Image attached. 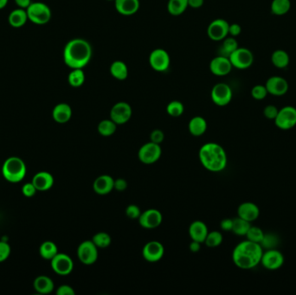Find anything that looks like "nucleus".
<instances>
[{"label":"nucleus","instance_id":"4c0bfd02","mask_svg":"<svg viewBox=\"0 0 296 295\" xmlns=\"http://www.w3.org/2000/svg\"><path fill=\"white\" fill-rule=\"evenodd\" d=\"M92 241L98 249L104 250L110 246L112 240H111V236L106 232H98L92 238Z\"/></svg>","mask_w":296,"mask_h":295},{"label":"nucleus","instance_id":"f3484780","mask_svg":"<svg viewBox=\"0 0 296 295\" xmlns=\"http://www.w3.org/2000/svg\"><path fill=\"white\" fill-rule=\"evenodd\" d=\"M165 248L158 241H148L143 247L142 256L148 262H157L163 258Z\"/></svg>","mask_w":296,"mask_h":295},{"label":"nucleus","instance_id":"c9c22d12","mask_svg":"<svg viewBox=\"0 0 296 295\" xmlns=\"http://www.w3.org/2000/svg\"><path fill=\"white\" fill-rule=\"evenodd\" d=\"M116 129H117V124L114 122L111 119L101 121L97 127L98 133L104 137L112 136L116 132Z\"/></svg>","mask_w":296,"mask_h":295},{"label":"nucleus","instance_id":"7c9ffc66","mask_svg":"<svg viewBox=\"0 0 296 295\" xmlns=\"http://www.w3.org/2000/svg\"><path fill=\"white\" fill-rule=\"evenodd\" d=\"M58 252V246L52 241H46L41 244L39 248L40 256L44 260L52 261Z\"/></svg>","mask_w":296,"mask_h":295},{"label":"nucleus","instance_id":"f8f14e48","mask_svg":"<svg viewBox=\"0 0 296 295\" xmlns=\"http://www.w3.org/2000/svg\"><path fill=\"white\" fill-rule=\"evenodd\" d=\"M284 261L283 254L276 249H272L263 252L261 263L268 270L275 271L283 266Z\"/></svg>","mask_w":296,"mask_h":295},{"label":"nucleus","instance_id":"a878e982","mask_svg":"<svg viewBox=\"0 0 296 295\" xmlns=\"http://www.w3.org/2000/svg\"><path fill=\"white\" fill-rule=\"evenodd\" d=\"M34 288L41 294H48L53 292L55 288L54 282L51 278L45 275H40L34 280Z\"/></svg>","mask_w":296,"mask_h":295},{"label":"nucleus","instance_id":"79ce46f5","mask_svg":"<svg viewBox=\"0 0 296 295\" xmlns=\"http://www.w3.org/2000/svg\"><path fill=\"white\" fill-rule=\"evenodd\" d=\"M264 234L265 233L259 227L251 226V228L249 229L245 236L247 237V240L249 241H254V242L260 244L261 241H263Z\"/></svg>","mask_w":296,"mask_h":295},{"label":"nucleus","instance_id":"3c124183","mask_svg":"<svg viewBox=\"0 0 296 295\" xmlns=\"http://www.w3.org/2000/svg\"><path fill=\"white\" fill-rule=\"evenodd\" d=\"M127 180L124 178H117L115 179V184H114V189L117 190V191H124L127 190Z\"/></svg>","mask_w":296,"mask_h":295},{"label":"nucleus","instance_id":"f704fd0d","mask_svg":"<svg viewBox=\"0 0 296 295\" xmlns=\"http://www.w3.org/2000/svg\"><path fill=\"white\" fill-rule=\"evenodd\" d=\"M251 223L248 221L242 219L241 217H236L233 218V226L231 231L235 234V235H239V236H245L249 229L251 228Z\"/></svg>","mask_w":296,"mask_h":295},{"label":"nucleus","instance_id":"9d476101","mask_svg":"<svg viewBox=\"0 0 296 295\" xmlns=\"http://www.w3.org/2000/svg\"><path fill=\"white\" fill-rule=\"evenodd\" d=\"M233 93L231 87L224 82H219L212 87L211 97L212 102L219 107L227 106L232 100Z\"/></svg>","mask_w":296,"mask_h":295},{"label":"nucleus","instance_id":"13d9d810","mask_svg":"<svg viewBox=\"0 0 296 295\" xmlns=\"http://www.w3.org/2000/svg\"><path fill=\"white\" fill-rule=\"evenodd\" d=\"M8 4V0H0V10L4 9Z\"/></svg>","mask_w":296,"mask_h":295},{"label":"nucleus","instance_id":"f257e3e1","mask_svg":"<svg viewBox=\"0 0 296 295\" xmlns=\"http://www.w3.org/2000/svg\"><path fill=\"white\" fill-rule=\"evenodd\" d=\"M93 50L90 43L82 38H75L67 42L64 50V61L70 69H83L90 62Z\"/></svg>","mask_w":296,"mask_h":295},{"label":"nucleus","instance_id":"6e6552de","mask_svg":"<svg viewBox=\"0 0 296 295\" xmlns=\"http://www.w3.org/2000/svg\"><path fill=\"white\" fill-rule=\"evenodd\" d=\"M162 154L161 146L154 142H148L139 148L138 158L145 165H152L160 160Z\"/></svg>","mask_w":296,"mask_h":295},{"label":"nucleus","instance_id":"4d7b16f0","mask_svg":"<svg viewBox=\"0 0 296 295\" xmlns=\"http://www.w3.org/2000/svg\"><path fill=\"white\" fill-rule=\"evenodd\" d=\"M15 3L19 8L26 10L30 6L31 0H15Z\"/></svg>","mask_w":296,"mask_h":295},{"label":"nucleus","instance_id":"20e7f679","mask_svg":"<svg viewBox=\"0 0 296 295\" xmlns=\"http://www.w3.org/2000/svg\"><path fill=\"white\" fill-rule=\"evenodd\" d=\"M4 178L11 183H18L26 175V166L18 157H10L2 166Z\"/></svg>","mask_w":296,"mask_h":295},{"label":"nucleus","instance_id":"cd10ccee","mask_svg":"<svg viewBox=\"0 0 296 295\" xmlns=\"http://www.w3.org/2000/svg\"><path fill=\"white\" fill-rule=\"evenodd\" d=\"M8 21L12 27L20 28L24 26V24H26V22L28 21L26 10L18 8V9L12 11L10 13Z\"/></svg>","mask_w":296,"mask_h":295},{"label":"nucleus","instance_id":"412c9836","mask_svg":"<svg viewBox=\"0 0 296 295\" xmlns=\"http://www.w3.org/2000/svg\"><path fill=\"white\" fill-rule=\"evenodd\" d=\"M115 179L109 175H101L94 180L93 189L99 195H107L114 190Z\"/></svg>","mask_w":296,"mask_h":295},{"label":"nucleus","instance_id":"473e14b6","mask_svg":"<svg viewBox=\"0 0 296 295\" xmlns=\"http://www.w3.org/2000/svg\"><path fill=\"white\" fill-rule=\"evenodd\" d=\"M223 41L224 42L220 48V56L230 58V55L238 48V42L233 36H227Z\"/></svg>","mask_w":296,"mask_h":295},{"label":"nucleus","instance_id":"864d4df0","mask_svg":"<svg viewBox=\"0 0 296 295\" xmlns=\"http://www.w3.org/2000/svg\"><path fill=\"white\" fill-rule=\"evenodd\" d=\"M221 229L224 231H231L233 226V219L231 218H224L221 221Z\"/></svg>","mask_w":296,"mask_h":295},{"label":"nucleus","instance_id":"72a5a7b5","mask_svg":"<svg viewBox=\"0 0 296 295\" xmlns=\"http://www.w3.org/2000/svg\"><path fill=\"white\" fill-rule=\"evenodd\" d=\"M188 6V0H169L167 10L171 15L179 16L185 12Z\"/></svg>","mask_w":296,"mask_h":295},{"label":"nucleus","instance_id":"a19ab883","mask_svg":"<svg viewBox=\"0 0 296 295\" xmlns=\"http://www.w3.org/2000/svg\"><path fill=\"white\" fill-rule=\"evenodd\" d=\"M184 104L178 101H172L166 107L167 114L172 117H179L184 114Z\"/></svg>","mask_w":296,"mask_h":295},{"label":"nucleus","instance_id":"a211bd4d","mask_svg":"<svg viewBox=\"0 0 296 295\" xmlns=\"http://www.w3.org/2000/svg\"><path fill=\"white\" fill-rule=\"evenodd\" d=\"M265 86H266L268 93L272 94L274 96L284 95L287 93L289 87L287 80L279 75H274L269 77L267 80Z\"/></svg>","mask_w":296,"mask_h":295},{"label":"nucleus","instance_id":"5fc2aeb1","mask_svg":"<svg viewBox=\"0 0 296 295\" xmlns=\"http://www.w3.org/2000/svg\"><path fill=\"white\" fill-rule=\"evenodd\" d=\"M189 249L192 253H198L201 249V242L191 240L190 245H189Z\"/></svg>","mask_w":296,"mask_h":295},{"label":"nucleus","instance_id":"2f4dec72","mask_svg":"<svg viewBox=\"0 0 296 295\" xmlns=\"http://www.w3.org/2000/svg\"><path fill=\"white\" fill-rule=\"evenodd\" d=\"M291 9L290 0H273L270 10L273 15H286Z\"/></svg>","mask_w":296,"mask_h":295},{"label":"nucleus","instance_id":"ddd939ff","mask_svg":"<svg viewBox=\"0 0 296 295\" xmlns=\"http://www.w3.org/2000/svg\"><path fill=\"white\" fill-rule=\"evenodd\" d=\"M51 264L53 271L62 276L69 275L74 268L72 259L70 258V256L64 253H58L51 261Z\"/></svg>","mask_w":296,"mask_h":295},{"label":"nucleus","instance_id":"603ef678","mask_svg":"<svg viewBox=\"0 0 296 295\" xmlns=\"http://www.w3.org/2000/svg\"><path fill=\"white\" fill-rule=\"evenodd\" d=\"M242 32V27L238 24H231L229 26V35L233 37L238 36Z\"/></svg>","mask_w":296,"mask_h":295},{"label":"nucleus","instance_id":"dca6fc26","mask_svg":"<svg viewBox=\"0 0 296 295\" xmlns=\"http://www.w3.org/2000/svg\"><path fill=\"white\" fill-rule=\"evenodd\" d=\"M138 220L139 225L144 229H154L158 228L162 223L163 216L156 209H149L141 212Z\"/></svg>","mask_w":296,"mask_h":295},{"label":"nucleus","instance_id":"ea45409f","mask_svg":"<svg viewBox=\"0 0 296 295\" xmlns=\"http://www.w3.org/2000/svg\"><path fill=\"white\" fill-rule=\"evenodd\" d=\"M223 240H224V236L220 232H209L208 235L206 236L205 243L208 248H217L220 246L221 243L223 242Z\"/></svg>","mask_w":296,"mask_h":295},{"label":"nucleus","instance_id":"e433bc0d","mask_svg":"<svg viewBox=\"0 0 296 295\" xmlns=\"http://www.w3.org/2000/svg\"><path fill=\"white\" fill-rule=\"evenodd\" d=\"M85 78L86 76L82 69H75L69 74L68 81L71 87H79L83 85Z\"/></svg>","mask_w":296,"mask_h":295},{"label":"nucleus","instance_id":"423d86ee","mask_svg":"<svg viewBox=\"0 0 296 295\" xmlns=\"http://www.w3.org/2000/svg\"><path fill=\"white\" fill-rule=\"evenodd\" d=\"M276 127L281 130L292 129L296 126V109L293 106H286L279 109L275 119Z\"/></svg>","mask_w":296,"mask_h":295},{"label":"nucleus","instance_id":"49530a36","mask_svg":"<svg viewBox=\"0 0 296 295\" xmlns=\"http://www.w3.org/2000/svg\"><path fill=\"white\" fill-rule=\"evenodd\" d=\"M279 109L275 105H268L263 109V115L264 116L269 119V120H274L278 115Z\"/></svg>","mask_w":296,"mask_h":295},{"label":"nucleus","instance_id":"4be33fe9","mask_svg":"<svg viewBox=\"0 0 296 295\" xmlns=\"http://www.w3.org/2000/svg\"><path fill=\"white\" fill-rule=\"evenodd\" d=\"M32 184L36 187V190L40 191H46L53 186L54 178L50 172H37L32 178Z\"/></svg>","mask_w":296,"mask_h":295},{"label":"nucleus","instance_id":"9b49d317","mask_svg":"<svg viewBox=\"0 0 296 295\" xmlns=\"http://www.w3.org/2000/svg\"><path fill=\"white\" fill-rule=\"evenodd\" d=\"M149 64L155 71L165 72L171 64L170 55L163 48H156L149 56Z\"/></svg>","mask_w":296,"mask_h":295},{"label":"nucleus","instance_id":"c756f323","mask_svg":"<svg viewBox=\"0 0 296 295\" xmlns=\"http://www.w3.org/2000/svg\"><path fill=\"white\" fill-rule=\"evenodd\" d=\"M110 73L114 78L119 81H123L128 76V68L124 62L115 61L110 66Z\"/></svg>","mask_w":296,"mask_h":295},{"label":"nucleus","instance_id":"2eb2a0df","mask_svg":"<svg viewBox=\"0 0 296 295\" xmlns=\"http://www.w3.org/2000/svg\"><path fill=\"white\" fill-rule=\"evenodd\" d=\"M230 24L222 18L215 19L209 24L207 35L213 41H222L229 35Z\"/></svg>","mask_w":296,"mask_h":295},{"label":"nucleus","instance_id":"aec40b11","mask_svg":"<svg viewBox=\"0 0 296 295\" xmlns=\"http://www.w3.org/2000/svg\"><path fill=\"white\" fill-rule=\"evenodd\" d=\"M237 215L242 219L252 223L257 220V218L260 216V209L254 203H242L238 206Z\"/></svg>","mask_w":296,"mask_h":295},{"label":"nucleus","instance_id":"c03bdc74","mask_svg":"<svg viewBox=\"0 0 296 295\" xmlns=\"http://www.w3.org/2000/svg\"><path fill=\"white\" fill-rule=\"evenodd\" d=\"M141 214V211L139 206L136 205H130L126 209V215L130 219H139V216Z\"/></svg>","mask_w":296,"mask_h":295},{"label":"nucleus","instance_id":"7ed1b4c3","mask_svg":"<svg viewBox=\"0 0 296 295\" xmlns=\"http://www.w3.org/2000/svg\"><path fill=\"white\" fill-rule=\"evenodd\" d=\"M200 160L202 166L212 172L224 171L228 163L226 152L224 148L214 142H209L201 146Z\"/></svg>","mask_w":296,"mask_h":295},{"label":"nucleus","instance_id":"f03ea898","mask_svg":"<svg viewBox=\"0 0 296 295\" xmlns=\"http://www.w3.org/2000/svg\"><path fill=\"white\" fill-rule=\"evenodd\" d=\"M263 254L260 244L246 240L237 244L233 250L232 261L237 268L249 270L261 263Z\"/></svg>","mask_w":296,"mask_h":295},{"label":"nucleus","instance_id":"4468645a","mask_svg":"<svg viewBox=\"0 0 296 295\" xmlns=\"http://www.w3.org/2000/svg\"><path fill=\"white\" fill-rule=\"evenodd\" d=\"M132 108L127 103L120 102L113 106L110 110V119L117 125H124L132 116Z\"/></svg>","mask_w":296,"mask_h":295},{"label":"nucleus","instance_id":"58836bf2","mask_svg":"<svg viewBox=\"0 0 296 295\" xmlns=\"http://www.w3.org/2000/svg\"><path fill=\"white\" fill-rule=\"evenodd\" d=\"M279 243H280V238L278 235H275L274 233H268V234H264L263 241H261L260 245L263 249L268 250L276 249Z\"/></svg>","mask_w":296,"mask_h":295},{"label":"nucleus","instance_id":"8fccbe9b","mask_svg":"<svg viewBox=\"0 0 296 295\" xmlns=\"http://www.w3.org/2000/svg\"><path fill=\"white\" fill-rule=\"evenodd\" d=\"M57 294L58 295H75L76 292L73 288L72 286L69 285H62L57 289Z\"/></svg>","mask_w":296,"mask_h":295},{"label":"nucleus","instance_id":"393cba45","mask_svg":"<svg viewBox=\"0 0 296 295\" xmlns=\"http://www.w3.org/2000/svg\"><path fill=\"white\" fill-rule=\"evenodd\" d=\"M115 9L123 16L135 14L139 8V0H115Z\"/></svg>","mask_w":296,"mask_h":295},{"label":"nucleus","instance_id":"1a4fd4ad","mask_svg":"<svg viewBox=\"0 0 296 295\" xmlns=\"http://www.w3.org/2000/svg\"><path fill=\"white\" fill-rule=\"evenodd\" d=\"M98 248L92 240L82 241L77 249L79 261L85 265H92L98 259Z\"/></svg>","mask_w":296,"mask_h":295},{"label":"nucleus","instance_id":"de8ad7c7","mask_svg":"<svg viewBox=\"0 0 296 295\" xmlns=\"http://www.w3.org/2000/svg\"><path fill=\"white\" fill-rule=\"evenodd\" d=\"M164 139H165V133L163 131L160 129H154L150 135L151 142H154L155 144H159V145H160L164 141Z\"/></svg>","mask_w":296,"mask_h":295},{"label":"nucleus","instance_id":"6e6d98bb","mask_svg":"<svg viewBox=\"0 0 296 295\" xmlns=\"http://www.w3.org/2000/svg\"><path fill=\"white\" fill-rule=\"evenodd\" d=\"M204 3H205V0H188V6L193 9L200 8Z\"/></svg>","mask_w":296,"mask_h":295},{"label":"nucleus","instance_id":"5701e85b","mask_svg":"<svg viewBox=\"0 0 296 295\" xmlns=\"http://www.w3.org/2000/svg\"><path fill=\"white\" fill-rule=\"evenodd\" d=\"M208 233V228L202 221H195L189 227V235L191 240L201 243L205 242Z\"/></svg>","mask_w":296,"mask_h":295},{"label":"nucleus","instance_id":"b1692460","mask_svg":"<svg viewBox=\"0 0 296 295\" xmlns=\"http://www.w3.org/2000/svg\"><path fill=\"white\" fill-rule=\"evenodd\" d=\"M52 117L58 123H67L72 117V109L67 103H59L53 109Z\"/></svg>","mask_w":296,"mask_h":295},{"label":"nucleus","instance_id":"0eeeda50","mask_svg":"<svg viewBox=\"0 0 296 295\" xmlns=\"http://www.w3.org/2000/svg\"><path fill=\"white\" fill-rule=\"evenodd\" d=\"M230 61L233 68L238 70H246L254 63V55L247 48H236L230 56Z\"/></svg>","mask_w":296,"mask_h":295},{"label":"nucleus","instance_id":"6ab92c4d","mask_svg":"<svg viewBox=\"0 0 296 295\" xmlns=\"http://www.w3.org/2000/svg\"><path fill=\"white\" fill-rule=\"evenodd\" d=\"M232 64L230 58L223 56H218L213 58L210 64V70L215 75L224 76L230 74L232 70Z\"/></svg>","mask_w":296,"mask_h":295},{"label":"nucleus","instance_id":"37998d69","mask_svg":"<svg viewBox=\"0 0 296 295\" xmlns=\"http://www.w3.org/2000/svg\"><path fill=\"white\" fill-rule=\"evenodd\" d=\"M268 93H268L265 85H256L251 89V95L255 100H257V101H262V100L265 99L267 95H268Z\"/></svg>","mask_w":296,"mask_h":295},{"label":"nucleus","instance_id":"a18cd8bd","mask_svg":"<svg viewBox=\"0 0 296 295\" xmlns=\"http://www.w3.org/2000/svg\"><path fill=\"white\" fill-rule=\"evenodd\" d=\"M11 255V247L6 241H0V262L8 259Z\"/></svg>","mask_w":296,"mask_h":295},{"label":"nucleus","instance_id":"c85d7f7f","mask_svg":"<svg viewBox=\"0 0 296 295\" xmlns=\"http://www.w3.org/2000/svg\"><path fill=\"white\" fill-rule=\"evenodd\" d=\"M271 62L275 68L285 69L289 65L290 58L287 52H285L283 50H276L272 53Z\"/></svg>","mask_w":296,"mask_h":295},{"label":"nucleus","instance_id":"bf43d9fd","mask_svg":"<svg viewBox=\"0 0 296 295\" xmlns=\"http://www.w3.org/2000/svg\"><path fill=\"white\" fill-rule=\"evenodd\" d=\"M109 1H115V0H109Z\"/></svg>","mask_w":296,"mask_h":295},{"label":"nucleus","instance_id":"39448f33","mask_svg":"<svg viewBox=\"0 0 296 295\" xmlns=\"http://www.w3.org/2000/svg\"><path fill=\"white\" fill-rule=\"evenodd\" d=\"M28 20L33 24L42 25L50 22L52 18V11L46 4L34 2L26 9Z\"/></svg>","mask_w":296,"mask_h":295},{"label":"nucleus","instance_id":"bb28decb","mask_svg":"<svg viewBox=\"0 0 296 295\" xmlns=\"http://www.w3.org/2000/svg\"><path fill=\"white\" fill-rule=\"evenodd\" d=\"M188 129L193 136L199 137V136L203 135L207 130V122L206 119H204L201 116H195L188 124Z\"/></svg>","mask_w":296,"mask_h":295},{"label":"nucleus","instance_id":"09e8293b","mask_svg":"<svg viewBox=\"0 0 296 295\" xmlns=\"http://www.w3.org/2000/svg\"><path fill=\"white\" fill-rule=\"evenodd\" d=\"M36 187L34 186V184L31 183H27L24 184V186L22 187V192L24 194V196L26 198H31L33 196L36 192Z\"/></svg>","mask_w":296,"mask_h":295}]
</instances>
